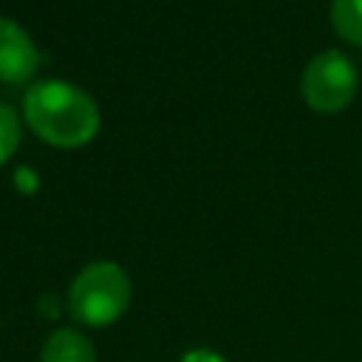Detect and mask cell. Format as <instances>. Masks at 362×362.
I'll return each mask as SVG.
<instances>
[{"instance_id": "6da1fadb", "label": "cell", "mask_w": 362, "mask_h": 362, "mask_svg": "<svg viewBox=\"0 0 362 362\" xmlns=\"http://www.w3.org/2000/svg\"><path fill=\"white\" fill-rule=\"evenodd\" d=\"M20 116L34 139L57 150H82L102 130L93 93L62 76H40L23 88Z\"/></svg>"}, {"instance_id": "277c9868", "label": "cell", "mask_w": 362, "mask_h": 362, "mask_svg": "<svg viewBox=\"0 0 362 362\" xmlns=\"http://www.w3.org/2000/svg\"><path fill=\"white\" fill-rule=\"evenodd\" d=\"M42 51L31 31L14 17L0 14V82L11 88H28L40 79Z\"/></svg>"}, {"instance_id": "5b68a950", "label": "cell", "mask_w": 362, "mask_h": 362, "mask_svg": "<svg viewBox=\"0 0 362 362\" xmlns=\"http://www.w3.org/2000/svg\"><path fill=\"white\" fill-rule=\"evenodd\" d=\"M40 362H99L90 337L79 325L51 328L40 345Z\"/></svg>"}, {"instance_id": "3957f363", "label": "cell", "mask_w": 362, "mask_h": 362, "mask_svg": "<svg viewBox=\"0 0 362 362\" xmlns=\"http://www.w3.org/2000/svg\"><path fill=\"white\" fill-rule=\"evenodd\" d=\"M359 90V68L339 48L317 51L300 74V99L320 116L342 113L354 105Z\"/></svg>"}, {"instance_id": "52a82bcc", "label": "cell", "mask_w": 362, "mask_h": 362, "mask_svg": "<svg viewBox=\"0 0 362 362\" xmlns=\"http://www.w3.org/2000/svg\"><path fill=\"white\" fill-rule=\"evenodd\" d=\"M23 130H25V124H23L20 107L0 102V170L17 156L20 141H23Z\"/></svg>"}, {"instance_id": "7a4b0ae2", "label": "cell", "mask_w": 362, "mask_h": 362, "mask_svg": "<svg viewBox=\"0 0 362 362\" xmlns=\"http://www.w3.org/2000/svg\"><path fill=\"white\" fill-rule=\"evenodd\" d=\"M133 300V283L122 263L90 260L68 283L65 305L79 328H107L124 317Z\"/></svg>"}, {"instance_id": "ba28073f", "label": "cell", "mask_w": 362, "mask_h": 362, "mask_svg": "<svg viewBox=\"0 0 362 362\" xmlns=\"http://www.w3.org/2000/svg\"><path fill=\"white\" fill-rule=\"evenodd\" d=\"M178 362H229V359H226L221 351H215V348L195 345V348H187V351L181 354Z\"/></svg>"}, {"instance_id": "8992f818", "label": "cell", "mask_w": 362, "mask_h": 362, "mask_svg": "<svg viewBox=\"0 0 362 362\" xmlns=\"http://www.w3.org/2000/svg\"><path fill=\"white\" fill-rule=\"evenodd\" d=\"M328 20L342 42L362 48V0H331Z\"/></svg>"}, {"instance_id": "9c48e42d", "label": "cell", "mask_w": 362, "mask_h": 362, "mask_svg": "<svg viewBox=\"0 0 362 362\" xmlns=\"http://www.w3.org/2000/svg\"><path fill=\"white\" fill-rule=\"evenodd\" d=\"M14 184H17V189L20 192H34L37 189V175H31V167H20L17 173H14Z\"/></svg>"}]
</instances>
